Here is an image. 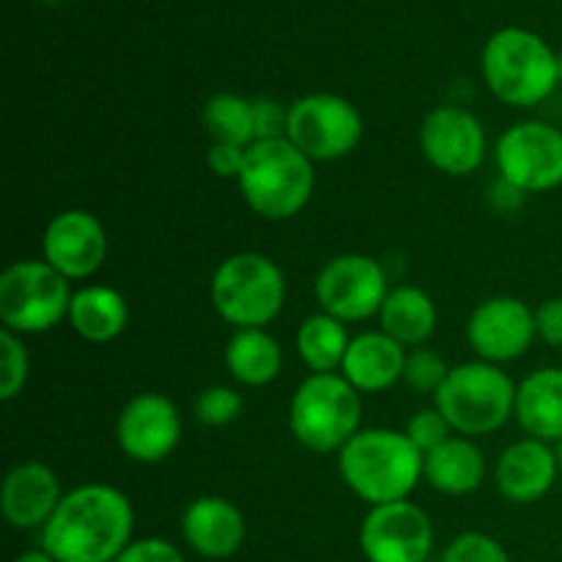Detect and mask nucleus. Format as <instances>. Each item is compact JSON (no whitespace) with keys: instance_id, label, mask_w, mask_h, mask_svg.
Here are the masks:
<instances>
[{"instance_id":"9","label":"nucleus","mask_w":562,"mask_h":562,"mask_svg":"<svg viewBox=\"0 0 562 562\" xmlns=\"http://www.w3.org/2000/svg\"><path fill=\"white\" fill-rule=\"evenodd\" d=\"M366 132V121L340 93H305L289 104L285 137L313 162H338L357 151Z\"/></svg>"},{"instance_id":"39","label":"nucleus","mask_w":562,"mask_h":562,"mask_svg":"<svg viewBox=\"0 0 562 562\" xmlns=\"http://www.w3.org/2000/svg\"><path fill=\"white\" fill-rule=\"evenodd\" d=\"M554 456H558V467H560V475H562V439L554 442Z\"/></svg>"},{"instance_id":"21","label":"nucleus","mask_w":562,"mask_h":562,"mask_svg":"<svg viewBox=\"0 0 562 562\" xmlns=\"http://www.w3.org/2000/svg\"><path fill=\"white\" fill-rule=\"evenodd\" d=\"M516 423L541 442L562 439V368H538L516 384Z\"/></svg>"},{"instance_id":"28","label":"nucleus","mask_w":562,"mask_h":562,"mask_svg":"<svg viewBox=\"0 0 562 562\" xmlns=\"http://www.w3.org/2000/svg\"><path fill=\"white\" fill-rule=\"evenodd\" d=\"M31 379V355L25 349V338L3 329L0 333V401L11 404L20 398Z\"/></svg>"},{"instance_id":"5","label":"nucleus","mask_w":562,"mask_h":562,"mask_svg":"<svg viewBox=\"0 0 562 562\" xmlns=\"http://www.w3.org/2000/svg\"><path fill=\"white\" fill-rule=\"evenodd\" d=\"M289 296L285 272L274 258L241 250L220 261L209 283L214 313L234 329H267Z\"/></svg>"},{"instance_id":"6","label":"nucleus","mask_w":562,"mask_h":562,"mask_svg":"<svg viewBox=\"0 0 562 562\" xmlns=\"http://www.w3.org/2000/svg\"><path fill=\"white\" fill-rule=\"evenodd\" d=\"M362 428V395L340 373H307L289 404V431L305 450L340 453Z\"/></svg>"},{"instance_id":"7","label":"nucleus","mask_w":562,"mask_h":562,"mask_svg":"<svg viewBox=\"0 0 562 562\" xmlns=\"http://www.w3.org/2000/svg\"><path fill=\"white\" fill-rule=\"evenodd\" d=\"M434 406L459 437H488L499 431L516 412V382L505 368L472 360L450 368L434 395Z\"/></svg>"},{"instance_id":"41","label":"nucleus","mask_w":562,"mask_h":562,"mask_svg":"<svg viewBox=\"0 0 562 562\" xmlns=\"http://www.w3.org/2000/svg\"><path fill=\"white\" fill-rule=\"evenodd\" d=\"M44 3H60V0H44Z\"/></svg>"},{"instance_id":"10","label":"nucleus","mask_w":562,"mask_h":562,"mask_svg":"<svg viewBox=\"0 0 562 562\" xmlns=\"http://www.w3.org/2000/svg\"><path fill=\"white\" fill-rule=\"evenodd\" d=\"M318 311L349 324L379 318L390 294V278L382 261L366 252H340L329 258L313 283Z\"/></svg>"},{"instance_id":"13","label":"nucleus","mask_w":562,"mask_h":562,"mask_svg":"<svg viewBox=\"0 0 562 562\" xmlns=\"http://www.w3.org/2000/svg\"><path fill=\"white\" fill-rule=\"evenodd\" d=\"M360 552L368 562H428L434 521L412 499L368 508L360 525Z\"/></svg>"},{"instance_id":"11","label":"nucleus","mask_w":562,"mask_h":562,"mask_svg":"<svg viewBox=\"0 0 562 562\" xmlns=\"http://www.w3.org/2000/svg\"><path fill=\"white\" fill-rule=\"evenodd\" d=\"M497 176L527 195L562 187V130L547 121H516L494 143Z\"/></svg>"},{"instance_id":"33","label":"nucleus","mask_w":562,"mask_h":562,"mask_svg":"<svg viewBox=\"0 0 562 562\" xmlns=\"http://www.w3.org/2000/svg\"><path fill=\"white\" fill-rule=\"evenodd\" d=\"M252 124L256 140H280L289 130V108L272 97L252 99Z\"/></svg>"},{"instance_id":"23","label":"nucleus","mask_w":562,"mask_h":562,"mask_svg":"<svg viewBox=\"0 0 562 562\" xmlns=\"http://www.w3.org/2000/svg\"><path fill=\"white\" fill-rule=\"evenodd\" d=\"M69 327L88 344H113L130 327V305L113 285H82L71 296Z\"/></svg>"},{"instance_id":"27","label":"nucleus","mask_w":562,"mask_h":562,"mask_svg":"<svg viewBox=\"0 0 562 562\" xmlns=\"http://www.w3.org/2000/svg\"><path fill=\"white\" fill-rule=\"evenodd\" d=\"M201 124L212 143L228 146H252L256 143V124H252V99L239 93L220 91L206 99L201 110Z\"/></svg>"},{"instance_id":"26","label":"nucleus","mask_w":562,"mask_h":562,"mask_svg":"<svg viewBox=\"0 0 562 562\" xmlns=\"http://www.w3.org/2000/svg\"><path fill=\"white\" fill-rule=\"evenodd\" d=\"M349 344V327L322 311L300 324L294 340L296 355H300L307 373H340Z\"/></svg>"},{"instance_id":"1","label":"nucleus","mask_w":562,"mask_h":562,"mask_svg":"<svg viewBox=\"0 0 562 562\" xmlns=\"http://www.w3.org/2000/svg\"><path fill=\"white\" fill-rule=\"evenodd\" d=\"M38 536L58 562H115L135 541V508L121 488L82 483L64 494Z\"/></svg>"},{"instance_id":"20","label":"nucleus","mask_w":562,"mask_h":562,"mask_svg":"<svg viewBox=\"0 0 562 562\" xmlns=\"http://www.w3.org/2000/svg\"><path fill=\"white\" fill-rule=\"evenodd\" d=\"M409 349L390 338L382 329H366L351 335L346 349L340 376L351 384L360 395L387 393L398 382H404V368Z\"/></svg>"},{"instance_id":"31","label":"nucleus","mask_w":562,"mask_h":562,"mask_svg":"<svg viewBox=\"0 0 562 562\" xmlns=\"http://www.w3.org/2000/svg\"><path fill=\"white\" fill-rule=\"evenodd\" d=\"M439 562H510L508 552L497 538L486 536V532H461L453 541L445 547Z\"/></svg>"},{"instance_id":"4","label":"nucleus","mask_w":562,"mask_h":562,"mask_svg":"<svg viewBox=\"0 0 562 562\" xmlns=\"http://www.w3.org/2000/svg\"><path fill=\"white\" fill-rule=\"evenodd\" d=\"M236 184L252 214L267 223H283L311 203L316 190V162L289 137L256 140L247 148Z\"/></svg>"},{"instance_id":"35","label":"nucleus","mask_w":562,"mask_h":562,"mask_svg":"<svg viewBox=\"0 0 562 562\" xmlns=\"http://www.w3.org/2000/svg\"><path fill=\"white\" fill-rule=\"evenodd\" d=\"M250 148V146H247ZM247 148L228 146V143H209L206 165L217 179H239L241 165H245Z\"/></svg>"},{"instance_id":"14","label":"nucleus","mask_w":562,"mask_h":562,"mask_svg":"<svg viewBox=\"0 0 562 562\" xmlns=\"http://www.w3.org/2000/svg\"><path fill=\"white\" fill-rule=\"evenodd\" d=\"M181 412L165 393H137L124 404L115 420V442L121 453L143 467L162 464L181 442Z\"/></svg>"},{"instance_id":"25","label":"nucleus","mask_w":562,"mask_h":562,"mask_svg":"<svg viewBox=\"0 0 562 562\" xmlns=\"http://www.w3.org/2000/svg\"><path fill=\"white\" fill-rule=\"evenodd\" d=\"M225 368L241 387H267L283 371V346L267 329H234L225 344Z\"/></svg>"},{"instance_id":"37","label":"nucleus","mask_w":562,"mask_h":562,"mask_svg":"<svg viewBox=\"0 0 562 562\" xmlns=\"http://www.w3.org/2000/svg\"><path fill=\"white\" fill-rule=\"evenodd\" d=\"M525 201H527V192H521L519 187H514L510 181H505L503 176H497V179L492 181V187H488V203H492V206L503 214L516 212V209H519Z\"/></svg>"},{"instance_id":"16","label":"nucleus","mask_w":562,"mask_h":562,"mask_svg":"<svg viewBox=\"0 0 562 562\" xmlns=\"http://www.w3.org/2000/svg\"><path fill=\"white\" fill-rule=\"evenodd\" d=\"M108 252V231L88 209H64L42 234V258L69 283L91 280L104 267Z\"/></svg>"},{"instance_id":"17","label":"nucleus","mask_w":562,"mask_h":562,"mask_svg":"<svg viewBox=\"0 0 562 562\" xmlns=\"http://www.w3.org/2000/svg\"><path fill=\"white\" fill-rule=\"evenodd\" d=\"M181 538L203 560H231L247 541L245 514L217 494L195 497L181 514Z\"/></svg>"},{"instance_id":"12","label":"nucleus","mask_w":562,"mask_h":562,"mask_svg":"<svg viewBox=\"0 0 562 562\" xmlns=\"http://www.w3.org/2000/svg\"><path fill=\"white\" fill-rule=\"evenodd\" d=\"M417 143L426 162L450 179L477 173L488 154L486 126L461 104H439L428 110L417 130Z\"/></svg>"},{"instance_id":"22","label":"nucleus","mask_w":562,"mask_h":562,"mask_svg":"<svg viewBox=\"0 0 562 562\" xmlns=\"http://www.w3.org/2000/svg\"><path fill=\"white\" fill-rule=\"evenodd\" d=\"M423 481L448 497L475 494L486 481V456L470 437H450L423 459Z\"/></svg>"},{"instance_id":"19","label":"nucleus","mask_w":562,"mask_h":562,"mask_svg":"<svg viewBox=\"0 0 562 562\" xmlns=\"http://www.w3.org/2000/svg\"><path fill=\"white\" fill-rule=\"evenodd\" d=\"M64 494L58 475L44 461H20L3 477L0 510L14 530H42Z\"/></svg>"},{"instance_id":"38","label":"nucleus","mask_w":562,"mask_h":562,"mask_svg":"<svg viewBox=\"0 0 562 562\" xmlns=\"http://www.w3.org/2000/svg\"><path fill=\"white\" fill-rule=\"evenodd\" d=\"M11 562H58V560H55L44 547H36V549H25V552H20Z\"/></svg>"},{"instance_id":"18","label":"nucleus","mask_w":562,"mask_h":562,"mask_svg":"<svg viewBox=\"0 0 562 562\" xmlns=\"http://www.w3.org/2000/svg\"><path fill=\"white\" fill-rule=\"evenodd\" d=\"M560 477L554 445L541 439H516L494 464V486L508 503L532 505L547 497Z\"/></svg>"},{"instance_id":"8","label":"nucleus","mask_w":562,"mask_h":562,"mask_svg":"<svg viewBox=\"0 0 562 562\" xmlns=\"http://www.w3.org/2000/svg\"><path fill=\"white\" fill-rule=\"evenodd\" d=\"M71 283L44 258L14 261L0 274V322L3 329L27 338L69 322Z\"/></svg>"},{"instance_id":"36","label":"nucleus","mask_w":562,"mask_h":562,"mask_svg":"<svg viewBox=\"0 0 562 562\" xmlns=\"http://www.w3.org/2000/svg\"><path fill=\"white\" fill-rule=\"evenodd\" d=\"M536 335L552 349H562V296H549L536 307Z\"/></svg>"},{"instance_id":"32","label":"nucleus","mask_w":562,"mask_h":562,"mask_svg":"<svg viewBox=\"0 0 562 562\" xmlns=\"http://www.w3.org/2000/svg\"><path fill=\"white\" fill-rule=\"evenodd\" d=\"M404 431L423 456L437 450L439 445L448 442L450 437H456V431L450 428V423L445 420V415L437 406H426V409L415 412V415L409 417V423H406Z\"/></svg>"},{"instance_id":"24","label":"nucleus","mask_w":562,"mask_h":562,"mask_svg":"<svg viewBox=\"0 0 562 562\" xmlns=\"http://www.w3.org/2000/svg\"><path fill=\"white\" fill-rule=\"evenodd\" d=\"M439 327L437 302L417 285H395L379 313V329L404 349H423Z\"/></svg>"},{"instance_id":"2","label":"nucleus","mask_w":562,"mask_h":562,"mask_svg":"<svg viewBox=\"0 0 562 562\" xmlns=\"http://www.w3.org/2000/svg\"><path fill=\"white\" fill-rule=\"evenodd\" d=\"M426 456L412 445L406 431L395 428H360L338 453V472L346 488L368 508L412 499L423 481Z\"/></svg>"},{"instance_id":"30","label":"nucleus","mask_w":562,"mask_h":562,"mask_svg":"<svg viewBox=\"0 0 562 562\" xmlns=\"http://www.w3.org/2000/svg\"><path fill=\"white\" fill-rule=\"evenodd\" d=\"M450 366L431 349H409L404 368V384L420 395H437L448 379Z\"/></svg>"},{"instance_id":"29","label":"nucleus","mask_w":562,"mask_h":562,"mask_svg":"<svg viewBox=\"0 0 562 562\" xmlns=\"http://www.w3.org/2000/svg\"><path fill=\"white\" fill-rule=\"evenodd\" d=\"M245 409V398L236 387L228 384H212V387L201 390L198 398L192 401V415L201 426L209 428H225L236 423Z\"/></svg>"},{"instance_id":"40","label":"nucleus","mask_w":562,"mask_h":562,"mask_svg":"<svg viewBox=\"0 0 562 562\" xmlns=\"http://www.w3.org/2000/svg\"><path fill=\"white\" fill-rule=\"evenodd\" d=\"M558 75H560V86H562V53H558Z\"/></svg>"},{"instance_id":"34","label":"nucleus","mask_w":562,"mask_h":562,"mask_svg":"<svg viewBox=\"0 0 562 562\" xmlns=\"http://www.w3.org/2000/svg\"><path fill=\"white\" fill-rule=\"evenodd\" d=\"M115 562H187L181 549L173 541L159 536L135 538L124 552L115 558Z\"/></svg>"},{"instance_id":"15","label":"nucleus","mask_w":562,"mask_h":562,"mask_svg":"<svg viewBox=\"0 0 562 562\" xmlns=\"http://www.w3.org/2000/svg\"><path fill=\"white\" fill-rule=\"evenodd\" d=\"M536 338V311L519 296H488L467 318V344L477 360L492 366L525 357Z\"/></svg>"},{"instance_id":"3","label":"nucleus","mask_w":562,"mask_h":562,"mask_svg":"<svg viewBox=\"0 0 562 562\" xmlns=\"http://www.w3.org/2000/svg\"><path fill=\"white\" fill-rule=\"evenodd\" d=\"M481 75L488 91L508 108H538L560 86L558 53L536 31L499 27L483 44Z\"/></svg>"}]
</instances>
